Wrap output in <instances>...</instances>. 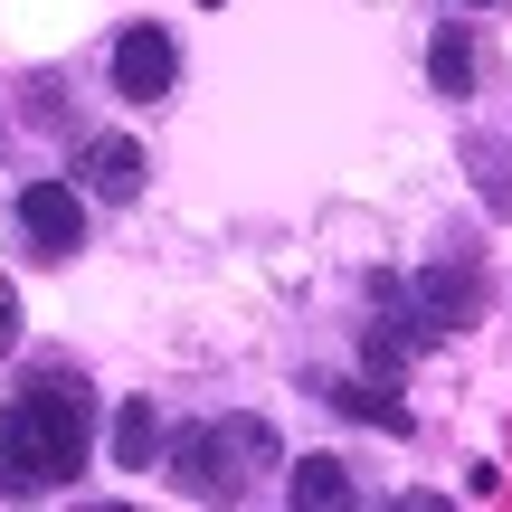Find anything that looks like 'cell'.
I'll return each instance as SVG.
<instances>
[{
	"instance_id": "1",
	"label": "cell",
	"mask_w": 512,
	"mask_h": 512,
	"mask_svg": "<svg viewBox=\"0 0 512 512\" xmlns=\"http://www.w3.org/2000/svg\"><path fill=\"white\" fill-rule=\"evenodd\" d=\"M86 446H95V399L76 380H29L0 399V503H29L57 494V484L86 475Z\"/></svg>"
},
{
	"instance_id": "2",
	"label": "cell",
	"mask_w": 512,
	"mask_h": 512,
	"mask_svg": "<svg viewBox=\"0 0 512 512\" xmlns=\"http://www.w3.org/2000/svg\"><path fill=\"white\" fill-rule=\"evenodd\" d=\"M162 475H171V494H190V503H238L256 475H275V427L266 418L181 427V437L162 446Z\"/></svg>"
},
{
	"instance_id": "3",
	"label": "cell",
	"mask_w": 512,
	"mask_h": 512,
	"mask_svg": "<svg viewBox=\"0 0 512 512\" xmlns=\"http://www.w3.org/2000/svg\"><path fill=\"white\" fill-rule=\"evenodd\" d=\"M380 304H408V323L418 332H475L484 323V275L465 266V256H446V266H418V285H399V275H380Z\"/></svg>"
},
{
	"instance_id": "4",
	"label": "cell",
	"mask_w": 512,
	"mask_h": 512,
	"mask_svg": "<svg viewBox=\"0 0 512 512\" xmlns=\"http://www.w3.org/2000/svg\"><path fill=\"white\" fill-rule=\"evenodd\" d=\"M171 86H181V48H171V29L133 19V29L114 38V95H124V105H171Z\"/></svg>"
},
{
	"instance_id": "5",
	"label": "cell",
	"mask_w": 512,
	"mask_h": 512,
	"mask_svg": "<svg viewBox=\"0 0 512 512\" xmlns=\"http://www.w3.org/2000/svg\"><path fill=\"white\" fill-rule=\"evenodd\" d=\"M19 228H29L38 256H76L86 247V190L76 181H29L19 190Z\"/></svg>"
},
{
	"instance_id": "6",
	"label": "cell",
	"mask_w": 512,
	"mask_h": 512,
	"mask_svg": "<svg viewBox=\"0 0 512 512\" xmlns=\"http://www.w3.org/2000/svg\"><path fill=\"white\" fill-rule=\"evenodd\" d=\"M76 190H95V200H143V143H124V133H86V152H76Z\"/></svg>"
},
{
	"instance_id": "7",
	"label": "cell",
	"mask_w": 512,
	"mask_h": 512,
	"mask_svg": "<svg viewBox=\"0 0 512 512\" xmlns=\"http://www.w3.org/2000/svg\"><path fill=\"white\" fill-rule=\"evenodd\" d=\"M105 437H114V465H124V475H143V465H162V408H152V399H124Z\"/></svg>"
},
{
	"instance_id": "8",
	"label": "cell",
	"mask_w": 512,
	"mask_h": 512,
	"mask_svg": "<svg viewBox=\"0 0 512 512\" xmlns=\"http://www.w3.org/2000/svg\"><path fill=\"white\" fill-rule=\"evenodd\" d=\"M332 408H342V418H361V427H380V437H408V427H418L380 370H370V380H342V389H332Z\"/></svg>"
},
{
	"instance_id": "9",
	"label": "cell",
	"mask_w": 512,
	"mask_h": 512,
	"mask_svg": "<svg viewBox=\"0 0 512 512\" xmlns=\"http://www.w3.org/2000/svg\"><path fill=\"white\" fill-rule=\"evenodd\" d=\"M285 494L304 503V512H342V503H361V484H351L342 456H304V465L285 475Z\"/></svg>"
},
{
	"instance_id": "10",
	"label": "cell",
	"mask_w": 512,
	"mask_h": 512,
	"mask_svg": "<svg viewBox=\"0 0 512 512\" xmlns=\"http://www.w3.org/2000/svg\"><path fill=\"white\" fill-rule=\"evenodd\" d=\"M427 76H437V95H475V29L465 19H446L427 38Z\"/></svg>"
},
{
	"instance_id": "11",
	"label": "cell",
	"mask_w": 512,
	"mask_h": 512,
	"mask_svg": "<svg viewBox=\"0 0 512 512\" xmlns=\"http://www.w3.org/2000/svg\"><path fill=\"white\" fill-rule=\"evenodd\" d=\"M418 342H427V332L408 323V304H399L389 323H370V332H361V361L380 370V380H399V370H408V351H418Z\"/></svg>"
},
{
	"instance_id": "12",
	"label": "cell",
	"mask_w": 512,
	"mask_h": 512,
	"mask_svg": "<svg viewBox=\"0 0 512 512\" xmlns=\"http://www.w3.org/2000/svg\"><path fill=\"white\" fill-rule=\"evenodd\" d=\"M475 190L512 219V152H494V143H475Z\"/></svg>"
},
{
	"instance_id": "13",
	"label": "cell",
	"mask_w": 512,
	"mask_h": 512,
	"mask_svg": "<svg viewBox=\"0 0 512 512\" xmlns=\"http://www.w3.org/2000/svg\"><path fill=\"white\" fill-rule=\"evenodd\" d=\"M10 342H19V304L0 294V361H10Z\"/></svg>"
},
{
	"instance_id": "14",
	"label": "cell",
	"mask_w": 512,
	"mask_h": 512,
	"mask_svg": "<svg viewBox=\"0 0 512 512\" xmlns=\"http://www.w3.org/2000/svg\"><path fill=\"white\" fill-rule=\"evenodd\" d=\"M465 10H494V0H465Z\"/></svg>"
}]
</instances>
